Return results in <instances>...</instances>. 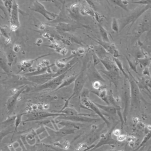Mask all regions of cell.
Wrapping results in <instances>:
<instances>
[{"instance_id": "1", "label": "cell", "mask_w": 151, "mask_h": 151, "mask_svg": "<svg viewBox=\"0 0 151 151\" xmlns=\"http://www.w3.org/2000/svg\"><path fill=\"white\" fill-rule=\"evenodd\" d=\"M85 69H86L85 66H84L82 68L80 73L78 74V76L76 78L75 81H74V85L73 93H72L71 96L68 98V99L66 101L64 106L63 107V108L61 110L67 107V104L68 103V101H70V100L71 99L80 96V93H81V91L83 89V87L84 86V84H85L86 80V74H85Z\"/></svg>"}, {"instance_id": "2", "label": "cell", "mask_w": 151, "mask_h": 151, "mask_svg": "<svg viewBox=\"0 0 151 151\" xmlns=\"http://www.w3.org/2000/svg\"><path fill=\"white\" fill-rule=\"evenodd\" d=\"M122 90V101L123 106V117L126 121L130 106V91L129 80L127 78L123 81Z\"/></svg>"}, {"instance_id": "3", "label": "cell", "mask_w": 151, "mask_h": 151, "mask_svg": "<svg viewBox=\"0 0 151 151\" xmlns=\"http://www.w3.org/2000/svg\"><path fill=\"white\" fill-rule=\"evenodd\" d=\"M27 117V119L23 121V122L37 121L44 119L45 118L50 117H58V116H65L64 114L54 113V112H48L42 110H37L34 111H31L29 113H25L24 115Z\"/></svg>"}, {"instance_id": "4", "label": "cell", "mask_w": 151, "mask_h": 151, "mask_svg": "<svg viewBox=\"0 0 151 151\" xmlns=\"http://www.w3.org/2000/svg\"><path fill=\"white\" fill-rule=\"evenodd\" d=\"M68 71L64 73L63 74L50 80V81L41 84V85H38L36 87H34L32 89H31L32 92H36V91H39L44 89H47L50 88L52 90H55L63 82V80L65 78L67 73H68Z\"/></svg>"}, {"instance_id": "5", "label": "cell", "mask_w": 151, "mask_h": 151, "mask_svg": "<svg viewBox=\"0 0 151 151\" xmlns=\"http://www.w3.org/2000/svg\"><path fill=\"white\" fill-rule=\"evenodd\" d=\"M128 80L130 85L131 107H137L140 104V97L139 88L132 76L129 77Z\"/></svg>"}, {"instance_id": "6", "label": "cell", "mask_w": 151, "mask_h": 151, "mask_svg": "<svg viewBox=\"0 0 151 151\" xmlns=\"http://www.w3.org/2000/svg\"><path fill=\"white\" fill-rule=\"evenodd\" d=\"M30 9L32 11H35L40 14L48 21H50L51 22L53 20H54L58 16V14L50 12L48 10H47L44 5L38 1H35L33 2L32 7L30 8Z\"/></svg>"}, {"instance_id": "7", "label": "cell", "mask_w": 151, "mask_h": 151, "mask_svg": "<svg viewBox=\"0 0 151 151\" xmlns=\"http://www.w3.org/2000/svg\"><path fill=\"white\" fill-rule=\"evenodd\" d=\"M19 5L17 1H13V5L9 15V28L12 31H15L20 26L19 19Z\"/></svg>"}, {"instance_id": "8", "label": "cell", "mask_w": 151, "mask_h": 151, "mask_svg": "<svg viewBox=\"0 0 151 151\" xmlns=\"http://www.w3.org/2000/svg\"><path fill=\"white\" fill-rule=\"evenodd\" d=\"M80 100L81 104H83V106L84 107H86V109H87L88 110H91L93 111H94L96 114H97L106 123L107 126H109L110 123L105 118V117L104 116L101 111L94 104V101H91L90 100L88 99V98H81V99H80Z\"/></svg>"}, {"instance_id": "9", "label": "cell", "mask_w": 151, "mask_h": 151, "mask_svg": "<svg viewBox=\"0 0 151 151\" xmlns=\"http://www.w3.org/2000/svg\"><path fill=\"white\" fill-rule=\"evenodd\" d=\"M151 7L150 5H145V6L144 7L139 8L138 9H136L135 11H134L133 12H132L130 16L127 17V18H126L124 20V21H123L122 22V24H120V30H122L126 25H127V24H129V23H131L132 25L134 23V22L147 9H149Z\"/></svg>"}, {"instance_id": "10", "label": "cell", "mask_w": 151, "mask_h": 151, "mask_svg": "<svg viewBox=\"0 0 151 151\" xmlns=\"http://www.w3.org/2000/svg\"><path fill=\"white\" fill-rule=\"evenodd\" d=\"M57 119L68 120L73 122L79 123V122H86V123H91L95 122L100 120L99 119L91 118L86 116L83 115H75V116H58L57 117Z\"/></svg>"}, {"instance_id": "11", "label": "cell", "mask_w": 151, "mask_h": 151, "mask_svg": "<svg viewBox=\"0 0 151 151\" xmlns=\"http://www.w3.org/2000/svg\"><path fill=\"white\" fill-rule=\"evenodd\" d=\"M25 87H26V86L24 85L21 88H19L15 93L11 94V96L8 98L6 103V106L9 114H11L14 111L15 104L17 101L18 100V98L20 94L25 90Z\"/></svg>"}, {"instance_id": "12", "label": "cell", "mask_w": 151, "mask_h": 151, "mask_svg": "<svg viewBox=\"0 0 151 151\" xmlns=\"http://www.w3.org/2000/svg\"><path fill=\"white\" fill-rule=\"evenodd\" d=\"M46 130L48 132L49 134L52 137V139H55L56 141L58 140L61 137L65 136L68 134H71L74 133L75 129H60L59 130L54 131L53 130H51L50 128L46 127Z\"/></svg>"}, {"instance_id": "13", "label": "cell", "mask_w": 151, "mask_h": 151, "mask_svg": "<svg viewBox=\"0 0 151 151\" xmlns=\"http://www.w3.org/2000/svg\"><path fill=\"white\" fill-rule=\"evenodd\" d=\"M90 38L91 40H94V41H96L97 43H98L101 47H103V48L107 52L111 54L113 56V57L117 58L118 57H119L120 55L114 44L111 43L110 42H104V41H100V40H96L91 37H90Z\"/></svg>"}, {"instance_id": "14", "label": "cell", "mask_w": 151, "mask_h": 151, "mask_svg": "<svg viewBox=\"0 0 151 151\" xmlns=\"http://www.w3.org/2000/svg\"><path fill=\"white\" fill-rule=\"evenodd\" d=\"M101 71L106 76V77L110 80V81H111L112 83L114 84L116 88H117L119 82V80L120 78L119 70L117 68V67H116L113 70L109 71L106 70H101Z\"/></svg>"}, {"instance_id": "15", "label": "cell", "mask_w": 151, "mask_h": 151, "mask_svg": "<svg viewBox=\"0 0 151 151\" xmlns=\"http://www.w3.org/2000/svg\"><path fill=\"white\" fill-rule=\"evenodd\" d=\"M87 77H88V80L92 83L96 81H99L100 82H105V80L101 76L96 69L95 66L94 65L91 64L88 67L87 71Z\"/></svg>"}, {"instance_id": "16", "label": "cell", "mask_w": 151, "mask_h": 151, "mask_svg": "<svg viewBox=\"0 0 151 151\" xmlns=\"http://www.w3.org/2000/svg\"><path fill=\"white\" fill-rule=\"evenodd\" d=\"M113 128L111 130H109L107 133H106L100 140L99 143L96 145H94V146L91 149V150H94L96 148H98L104 145H115L116 144V141L112 138L111 134H112V132H113Z\"/></svg>"}, {"instance_id": "17", "label": "cell", "mask_w": 151, "mask_h": 151, "mask_svg": "<svg viewBox=\"0 0 151 151\" xmlns=\"http://www.w3.org/2000/svg\"><path fill=\"white\" fill-rule=\"evenodd\" d=\"M54 54H44L43 55H41L40 57H37L34 59H31V60H22L19 64H18V67L19 68V70L18 71L19 73L21 72V71H25V70H29L31 68H32V65L33 64L34 62L38 60V59L41 58V57H44L45 56H48L50 55H52Z\"/></svg>"}, {"instance_id": "18", "label": "cell", "mask_w": 151, "mask_h": 151, "mask_svg": "<svg viewBox=\"0 0 151 151\" xmlns=\"http://www.w3.org/2000/svg\"><path fill=\"white\" fill-rule=\"evenodd\" d=\"M58 124L60 125L61 126H64V127H68L69 129H80L81 127L86 126L85 124H82L78 123H76V122H71V121H68V120H61V121L58 122Z\"/></svg>"}, {"instance_id": "19", "label": "cell", "mask_w": 151, "mask_h": 151, "mask_svg": "<svg viewBox=\"0 0 151 151\" xmlns=\"http://www.w3.org/2000/svg\"><path fill=\"white\" fill-rule=\"evenodd\" d=\"M80 4L78 2H76L72 4L69 8V13L73 18H78L80 17Z\"/></svg>"}, {"instance_id": "20", "label": "cell", "mask_w": 151, "mask_h": 151, "mask_svg": "<svg viewBox=\"0 0 151 151\" xmlns=\"http://www.w3.org/2000/svg\"><path fill=\"white\" fill-rule=\"evenodd\" d=\"M94 104L99 107V109L100 110H102L103 111H104L105 112L110 114H115L117 111L118 110H119L117 108H116V107L113 106H111V105H102L99 103H97L96 102H94Z\"/></svg>"}, {"instance_id": "21", "label": "cell", "mask_w": 151, "mask_h": 151, "mask_svg": "<svg viewBox=\"0 0 151 151\" xmlns=\"http://www.w3.org/2000/svg\"><path fill=\"white\" fill-rule=\"evenodd\" d=\"M77 28H80V27H77L76 25H72L66 23H59L56 27L57 29L60 32H67L74 31Z\"/></svg>"}, {"instance_id": "22", "label": "cell", "mask_w": 151, "mask_h": 151, "mask_svg": "<svg viewBox=\"0 0 151 151\" xmlns=\"http://www.w3.org/2000/svg\"><path fill=\"white\" fill-rule=\"evenodd\" d=\"M92 93H94L96 95L99 96L103 101H104L107 105H109V103L108 102L107 100V90L106 88H100L99 90H96V91H93Z\"/></svg>"}, {"instance_id": "23", "label": "cell", "mask_w": 151, "mask_h": 151, "mask_svg": "<svg viewBox=\"0 0 151 151\" xmlns=\"http://www.w3.org/2000/svg\"><path fill=\"white\" fill-rule=\"evenodd\" d=\"M78 76V74L77 75H72L70 77H68V78H65V79H64L63 82L61 83V84H60V86L55 90H58L61 88H63L64 87H66V86H68L69 85H70L71 83H73V82L75 81L76 78Z\"/></svg>"}, {"instance_id": "24", "label": "cell", "mask_w": 151, "mask_h": 151, "mask_svg": "<svg viewBox=\"0 0 151 151\" xmlns=\"http://www.w3.org/2000/svg\"><path fill=\"white\" fill-rule=\"evenodd\" d=\"M100 62L103 64V65L106 68V71H109L112 70H113L116 67V64H114V62H111L110 60H107V59H100Z\"/></svg>"}, {"instance_id": "25", "label": "cell", "mask_w": 151, "mask_h": 151, "mask_svg": "<svg viewBox=\"0 0 151 151\" xmlns=\"http://www.w3.org/2000/svg\"><path fill=\"white\" fill-rule=\"evenodd\" d=\"M97 26L99 27V31H100V34H101V36L102 38V41L104 42H110L107 31L101 25V24L97 23Z\"/></svg>"}, {"instance_id": "26", "label": "cell", "mask_w": 151, "mask_h": 151, "mask_svg": "<svg viewBox=\"0 0 151 151\" xmlns=\"http://www.w3.org/2000/svg\"><path fill=\"white\" fill-rule=\"evenodd\" d=\"M113 60H114V64H116V67H117V68L119 70V71H120L122 73V74H123L124 76H125L126 78L129 79V76H128V75L126 74V73L124 71V68H123V65H122V62H121L119 59H117V58H114V57H113Z\"/></svg>"}, {"instance_id": "27", "label": "cell", "mask_w": 151, "mask_h": 151, "mask_svg": "<svg viewBox=\"0 0 151 151\" xmlns=\"http://www.w3.org/2000/svg\"><path fill=\"white\" fill-rule=\"evenodd\" d=\"M24 114H25V113L18 114L16 115V118H15V123H14L15 127H14V133H15L17 130V129H18L19 125L21 124V123L22 122V116H24Z\"/></svg>"}, {"instance_id": "28", "label": "cell", "mask_w": 151, "mask_h": 151, "mask_svg": "<svg viewBox=\"0 0 151 151\" xmlns=\"http://www.w3.org/2000/svg\"><path fill=\"white\" fill-rule=\"evenodd\" d=\"M12 132H14V130L12 127H6L5 129L1 130L0 132V142H1L2 140L4 137H5L6 135Z\"/></svg>"}, {"instance_id": "29", "label": "cell", "mask_w": 151, "mask_h": 151, "mask_svg": "<svg viewBox=\"0 0 151 151\" xmlns=\"http://www.w3.org/2000/svg\"><path fill=\"white\" fill-rule=\"evenodd\" d=\"M112 2L118 5L119 6L121 7L122 8H123V9H124L125 11H127L128 9H127V4L129 3V2H127V1H112Z\"/></svg>"}, {"instance_id": "30", "label": "cell", "mask_w": 151, "mask_h": 151, "mask_svg": "<svg viewBox=\"0 0 151 151\" xmlns=\"http://www.w3.org/2000/svg\"><path fill=\"white\" fill-rule=\"evenodd\" d=\"M15 118H16V115H13V116H9L5 121L2 122V124H6L7 126H11V125L14 124Z\"/></svg>"}, {"instance_id": "31", "label": "cell", "mask_w": 151, "mask_h": 151, "mask_svg": "<svg viewBox=\"0 0 151 151\" xmlns=\"http://www.w3.org/2000/svg\"><path fill=\"white\" fill-rule=\"evenodd\" d=\"M2 3L5 7L6 9L8 11V13L11 14L12 8V5H13V1H2Z\"/></svg>"}, {"instance_id": "32", "label": "cell", "mask_w": 151, "mask_h": 151, "mask_svg": "<svg viewBox=\"0 0 151 151\" xmlns=\"http://www.w3.org/2000/svg\"><path fill=\"white\" fill-rule=\"evenodd\" d=\"M111 29L113 31L117 32L119 31V24L117 19L113 18L111 22Z\"/></svg>"}, {"instance_id": "33", "label": "cell", "mask_w": 151, "mask_h": 151, "mask_svg": "<svg viewBox=\"0 0 151 151\" xmlns=\"http://www.w3.org/2000/svg\"><path fill=\"white\" fill-rule=\"evenodd\" d=\"M0 67L4 70L5 71L6 73H8L9 71V68L7 64V63L5 61V60L0 57Z\"/></svg>"}, {"instance_id": "34", "label": "cell", "mask_w": 151, "mask_h": 151, "mask_svg": "<svg viewBox=\"0 0 151 151\" xmlns=\"http://www.w3.org/2000/svg\"><path fill=\"white\" fill-rule=\"evenodd\" d=\"M15 52H14L13 51H11L7 55V59H8V64L9 66L11 65V64L13 63V61L15 58Z\"/></svg>"}, {"instance_id": "35", "label": "cell", "mask_w": 151, "mask_h": 151, "mask_svg": "<svg viewBox=\"0 0 151 151\" xmlns=\"http://www.w3.org/2000/svg\"><path fill=\"white\" fill-rule=\"evenodd\" d=\"M54 64H55V65L57 66L60 70L63 69V68H65V67H66V65H67V63H65L64 61H61V60L55 61Z\"/></svg>"}, {"instance_id": "36", "label": "cell", "mask_w": 151, "mask_h": 151, "mask_svg": "<svg viewBox=\"0 0 151 151\" xmlns=\"http://www.w3.org/2000/svg\"><path fill=\"white\" fill-rule=\"evenodd\" d=\"M90 90L87 88H83L80 95V99L81 98H88Z\"/></svg>"}, {"instance_id": "37", "label": "cell", "mask_w": 151, "mask_h": 151, "mask_svg": "<svg viewBox=\"0 0 151 151\" xmlns=\"http://www.w3.org/2000/svg\"><path fill=\"white\" fill-rule=\"evenodd\" d=\"M0 31H1V34L5 38V40H6V39H8V38H11L10 37H9V35H8V34L7 33V32L6 31V30H5V28H3V27H0Z\"/></svg>"}, {"instance_id": "38", "label": "cell", "mask_w": 151, "mask_h": 151, "mask_svg": "<svg viewBox=\"0 0 151 151\" xmlns=\"http://www.w3.org/2000/svg\"><path fill=\"white\" fill-rule=\"evenodd\" d=\"M92 86L93 87L96 89V90H99L101 88V83L100 81H94L92 83Z\"/></svg>"}, {"instance_id": "39", "label": "cell", "mask_w": 151, "mask_h": 151, "mask_svg": "<svg viewBox=\"0 0 151 151\" xmlns=\"http://www.w3.org/2000/svg\"><path fill=\"white\" fill-rule=\"evenodd\" d=\"M100 62V58L96 55V54H93V65H94V66H96V65H97Z\"/></svg>"}, {"instance_id": "40", "label": "cell", "mask_w": 151, "mask_h": 151, "mask_svg": "<svg viewBox=\"0 0 151 151\" xmlns=\"http://www.w3.org/2000/svg\"><path fill=\"white\" fill-rule=\"evenodd\" d=\"M94 17H95L96 21H97V23L100 24V22L102 21V16H101V15L99 14L97 12L94 11Z\"/></svg>"}, {"instance_id": "41", "label": "cell", "mask_w": 151, "mask_h": 151, "mask_svg": "<svg viewBox=\"0 0 151 151\" xmlns=\"http://www.w3.org/2000/svg\"><path fill=\"white\" fill-rule=\"evenodd\" d=\"M21 50V46L19 44H15L13 46V48H12V51H14V52L15 53H18L19 52V51Z\"/></svg>"}, {"instance_id": "42", "label": "cell", "mask_w": 151, "mask_h": 151, "mask_svg": "<svg viewBox=\"0 0 151 151\" xmlns=\"http://www.w3.org/2000/svg\"><path fill=\"white\" fill-rule=\"evenodd\" d=\"M139 63H140L143 66L146 67V66L148 65V64H149V59L145 58V59H140V60H139Z\"/></svg>"}, {"instance_id": "43", "label": "cell", "mask_w": 151, "mask_h": 151, "mask_svg": "<svg viewBox=\"0 0 151 151\" xmlns=\"http://www.w3.org/2000/svg\"><path fill=\"white\" fill-rule=\"evenodd\" d=\"M0 9L3 11L4 14H5V17H7V14H6V11H5V6L2 3V1H1L0 2Z\"/></svg>"}, {"instance_id": "44", "label": "cell", "mask_w": 151, "mask_h": 151, "mask_svg": "<svg viewBox=\"0 0 151 151\" xmlns=\"http://www.w3.org/2000/svg\"><path fill=\"white\" fill-rule=\"evenodd\" d=\"M117 140L119 141H123L125 139H126V136L125 135H119V136H117Z\"/></svg>"}, {"instance_id": "45", "label": "cell", "mask_w": 151, "mask_h": 151, "mask_svg": "<svg viewBox=\"0 0 151 151\" xmlns=\"http://www.w3.org/2000/svg\"><path fill=\"white\" fill-rule=\"evenodd\" d=\"M112 133L114 134V135H116V136L117 137V136H119V135H120V130H119V129H116V130H113Z\"/></svg>"}, {"instance_id": "46", "label": "cell", "mask_w": 151, "mask_h": 151, "mask_svg": "<svg viewBox=\"0 0 151 151\" xmlns=\"http://www.w3.org/2000/svg\"><path fill=\"white\" fill-rule=\"evenodd\" d=\"M42 42H43L41 38H38V39L37 40V41H36V42H35V44H36L37 45H40V44H41L42 43Z\"/></svg>"}, {"instance_id": "47", "label": "cell", "mask_w": 151, "mask_h": 151, "mask_svg": "<svg viewBox=\"0 0 151 151\" xmlns=\"http://www.w3.org/2000/svg\"><path fill=\"white\" fill-rule=\"evenodd\" d=\"M42 37H43L44 38H48V39H49V38L51 37V35H50L48 33H47V32H45V33H44V34H42Z\"/></svg>"}, {"instance_id": "48", "label": "cell", "mask_w": 151, "mask_h": 151, "mask_svg": "<svg viewBox=\"0 0 151 151\" xmlns=\"http://www.w3.org/2000/svg\"><path fill=\"white\" fill-rule=\"evenodd\" d=\"M84 52V50L83 48H79L78 50V54H83Z\"/></svg>"}, {"instance_id": "49", "label": "cell", "mask_w": 151, "mask_h": 151, "mask_svg": "<svg viewBox=\"0 0 151 151\" xmlns=\"http://www.w3.org/2000/svg\"><path fill=\"white\" fill-rule=\"evenodd\" d=\"M39 29H44L45 28V25L44 24H41L39 27H38Z\"/></svg>"}, {"instance_id": "50", "label": "cell", "mask_w": 151, "mask_h": 151, "mask_svg": "<svg viewBox=\"0 0 151 151\" xmlns=\"http://www.w3.org/2000/svg\"><path fill=\"white\" fill-rule=\"evenodd\" d=\"M119 151H122V150H119Z\"/></svg>"}]
</instances>
